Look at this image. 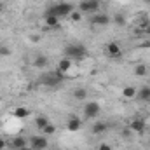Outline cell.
I'll return each instance as SVG.
<instances>
[{"label":"cell","mask_w":150,"mask_h":150,"mask_svg":"<svg viewBox=\"0 0 150 150\" xmlns=\"http://www.w3.org/2000/svg\"><path fill=\"white\" fill-rule=\"evenodd\" d=\"M35 124H37L38 129L42 131V129L49 124V119H47V117H44V115H40V117H37V119H35Z\"/></svg>","instance_id":"21"},{"label":"cell","mask_w":150,"mask_h":150,"mask_svg":"<svg viewBox=\"0 0 150 150\" xmlns=\"http://www.w3.org/2000/svg\"><path fill=\"white\" fill-rule=\"evenodd\" d=\"M145 127H147V124H145V120H143V119H140V117L133 119V120H131V124H129V129H131V131H134V133H138V134H142V133L145 131Z\"/></svg>","instance_id":"7"},{"label":"cell","mask_w":150,"mask_h":150,"mask_svg":"<svg viewBox=\"0 0 150 150\" xmlns=\"http://www.w3.org/2000/svg\"><path fill=\"white\" fill-rule=\"evenodd\" d=\"M42 84L44 86H47V87H58V86H61L63 84V80H65V75L61 74L59 70H56V72H49V74L42 75Z\"/></svg>","instance_id":"3"},{"label":"cell","mask_w":150,"mask_h":150,"mask_svg":"<svg viewBox=\"0 0 150 150\" xmlns=\"http://www.w3.org/2000/svg\"><path fill=\"white\" fill-rule=\"evenodd\" d=\"M101 5V0H80L79 2V11L80 12H86V14H91V12H96Z\"/></svg>","instance_id":"4"},{"label":"cell","mask_w":150,"mask_h":150,"mask_svg":"<svg viewBox=\"0 0 150 150\" xmlns=\"http://www.w3.org/2000/svg\"><path fill=\"white\" fill-rule=\"evenodd\" d=\"M149 103H150V101H149Z\"/></svg>","instance_id":"33"},{"label":"cell","mask_w":150,"mask_h":150,"mask_svg":"<svg viewBox=\"0 0 150 150\" xmlns=\"http://www.w3.org/2000/svg\"><path fill=\"white\" fill-rule=\"evenodd\" d=\"M110 23V16H107V14H98V16H94V18H91V25H94V26H100V25H108Z\"/></svg>","instance_id":"9"},{"label":"cell","mask_w":150,"mask_h":150,"mask_svg":"<svg viewBox=\"0 0 150 150\" xmlns=\"http://www.w3.org/2000/svg\"><path fill=\"white\" fill-rule=\"evenodd\" d=\"M65 54H67V58H70L72 61H82V59L87 56V49H86L82 44H72V45H67Z\"/></svg>","instance_id":"2"},{"label":"cell","mask_w":150,"mask_h":150,"mask_svg":"<svg viewBox=\"0 0 150 150\" xmlns=\"http://www.w3.org/2000/svg\"><path fill=\"white\" fill-rule=\"evenodd\" d=\"M47 138L45 136H33L32 138V150H45L47 149Z\"/></svg>","instance_id":"8"},{"label":"cell","mask_w":150,"mask_h":150,"mask_svg":"<svg viewBox=\"0 0 150 150\" xmlns=\"http://www.w3.org/2000/svg\"><path fill=\"white\" fill-rule=\"evenodd\" d=\"M23 147H26V140L23 136H16L12 140V149H23Z\"/></svg>","instance_id":"19"},{"label":"cell","mask_w":150,"mask_h":150,"mask_svg":"<svg viewBox=\"0 0 150 150\" xmlns=\"http://www.w3.org/2000/svg\"><path fill=\"white\" fill-rule=\"evenodd\" d=\"M74 98L79 100V101H84V100L87 98V91H86L84 87H77V89L74 91Z\"/></svg>","instance_id":"16"},{"label":"cell","mask_w":150,"mask_h":150,"mask_svg":"<svg viewBox=\"0 0 150 150\" xmlns=\"http://www.w3.org/2000/svg\"><path fill=\"white\" fill-rule=\"evenodd\" d=\"M33 2H40V0H33Z\"/></svg>","instance_id":"30"},{"label":"cell","mask_w":150,"mask_h":150,"mask_svg":"<svg viewBox=\"0 0 150 150\" xmlns=\"http://www.w3.org/2000/svg\"><path fill=\"white\" fill-rule=\"evenodd\" d=\"M45 25L49 28H56L59 25V18H56V16H45Z\"/></svg>","instance_id":"18"},{"label":"cell","mask_w":150,"mask_h":150,"mask_svg":"<svg viewBox=\"0 0 150 150\" xmlns=\"http://www.w3.org/2000/svg\"><path fill=\"white\" fill-rule=\"evenodd\" d=\"M47 65H49V59L44 54H38L37 58L33 59V67H37V68H45Z\"/></svg>","instance_id":"14"},{"label":"cell","mask_w":150,"mask_h":150,"mask_svg":"<svg viewBox=\"0 0 150 150\" xmlns=\"http://www.w3.org/2000/svg\"><path fill=\"white\" fill-rule=\"evenodd\" d=\"M42 131H44L45 134H54V133H56V127H54V124H51V122H49V124H47Z\"/></svg>","instance_id":"22"},{"label":"cell","mask_w":150,"mask_h":150,"mask_svg":"<svg viewBox=\"0 0 150 150\" xmlns=\"http://www.w3.org/2000/svg\"><path fill=\"white\" fill-rule=\"evenodd\" d=\"M70 18H72V21H80V19H82V12H80V11H79V12H72V14H70Z\"/></svg>","instance_id":"23"},{"label":"cell","mask_w":150,"mask_h":150,"mask_svg":"<svg viewBox=\"0 0 150 150\" xmlns=\"http://www.w3.org/2000/svg\"><path fill=\"white\" fill-rule=\"evenodd\" d=\"M105 51H107V54L110 58H120V54H122V49H120V45L117 42H108L105 45Z\"/></svg>","instance_id":"6"},{"label":"cell","mask_w":150,"mask_h":150,"mask_svg":"<svg viewBox=\"0 0 150 150\" xmlns=\"http://www.w3.org/2000/svg\"><path fill=\"white\" fill-rule=\"evenodd\" d=\"M142 47H145V49H150V40L143 42V44H142Z\"/></svg>","instance_id":"28"},{"label":"cell","mask_w":150,"mask_h":150,"mask_svg":"<svg viewBox=\"0 0 150 150\" xmlns=\"http://www.w3.org/2000/svg\"><path fill=\"white\" fill-rule=\"evenodd\" d=\"M149 147H150V142H149Z\"/></svg>","instance_id":"31"},{"label":"cell","mask_w":150,"mask_h":150,"mask_svg":"<svg viewBox=\"0 0 150 150\" xmlns=\"http://www.w3.org/2000/svg\"><path fill=\"white\" fill-rule=\"evenodd\" d=\"M5 145H7V143H5V140H4V138H0V150H5Z\"/></svg>","instance_id":"27"},{"label":"cell","mask_w":150,"mask_h":150,"mask_svg":"<svg viewBox=\"0 0 150 150\" xmlns=\"http://www.w3.org/2000/svg\"><path fill=\"white\" fill-rule=\"evenodd\" d=\"M134 75H136V77H145V75H149V67H147V65H136Z\"/></svg>","instance_id":"17"},{"label":"cell","mask_w":150,"mask_h":150,"mask_svg":"<svg viewBox=\"0 0 150 150\" xmlns=\"http://www.w3.org/2000/svg\"><path fill=\"white\" fill-rule=\"evenodd\" d=\"M115 21H117L119 25H124V23H126V19H124V16H122V14H119V16H115Z\"/></svg>","instance_id":"25"},{"label":"cell","mask_w":150,"mask_h":150,"mask_svg":"<svg viewBox=\"0 0 150 150\" xmlns=\"http://www.w3.org/2000/svg\"><path fill=\"white\" fill-rule=\"evenodd\" d=\"M16 117H19V119H26L28 115H30V110L28 108H25V107H18L16 108V112H14Z\"/></svg>","instance_id":"20"},{"label":"cell","mask_w":150,"mask_h":150,"mask_svg":"<svg viewBox=\"0 0 150 150\" xmlns=\"http://www.w3.org/2000/svg\"><path fill=\"white\" fill-rule=\"evenodd\" d=\"M136 98H138V100H142V101H150V87H149V86H145V87L138 89Z\"/></svg>","instance_id":"13"},{"label":"cell","mask_w":150,"mask_h":150,"mask_svg":"<svg viewBox=\"0 0 150 150\" xmlns=\"http://www.w3.org/2000/svg\"><path fill=\"white\" fill-rule=\"evenodd\" d=\"M72 63H74V61H72L70 58H63V59L59 61V65H58V70L65 75L68 70H70V68H72Z\"/></svg>","instance_id":"11"},{"label":"cell","mask_w":150,"mask_h":150,"mask_svg":"<svg viewBox=\"0 0 150 150\" xmlns=\"http://www.w3.org/2000/svg\"><path fill=\"white\" fill-rule=\"evenodd\" d=\"M2 9H4V5H2V4H0V12H2Z\"/></svg>","instance_id":"29"},{"label":"cell","mask_w":150,"mask_h":150,"mask_svg":"<svg viewBox=\"0 0 150 150\" xmlns=\"http://www.w3.org/2000/svg\"><path fill=\"white\" fill-rule=\"evenodd\" d=\"M11 54V49L7 45H0V56H9Z\"/></svg>","instance_id":"24"},{"label":"cell","mask_w":150,"mask_h":150,"mask_svg":"<svg viewBox=\"0 0 150 150\" xmlns=\"http://www.w3.org/2000/svg\"><path fill=\"white\" fill-rule=\"evenodd\" d=\"M136 93H138V89L136 87H133V86H126L124 89H122V94H124V98H136Z\"/></svg>","instance_id":"15"},{"label":"cell","mask_w":150,"mask_h":150,"mask_svg":"<svg viewBox=\"0 0 150 150\" xmlns=\"http://www.w3.org/2000/svg\"><path fill=\"white\" fill-rule=\"evenodd\" d=\"M98 150H112V147H110L108 143H101V145L98 147Z\"/></svg>","instance_id":"26"},{"label":"cell","mask_w":150,"mask_h":150,"mask_svg":"<svg viewBox=\"0 0 150 150\" xmlns=\"http://www.w3.org/2000/svg\"><path fill=\"white\" fill-rule=\"evenodd\" d=\"M74 12V5L70 2H59V4H54L49 7V11L45 12V16H56V18H65V16H70Z\"/></svg>","instance_id":"1"},{"label":"cell","mask_w":150,"mask_h":150,"mask_svg":"<svg viewBox=\"0 0 150 150\" xmlns=\"http://www.w3.org/2000/svg\"><path fill=\"white\" fill-rule=\"evenodd\" d=\"M0 100H2V98H0Z\"/></svg>","instance_id":"32"},{"label":"cell","mask_w":150,"mask_h":150,"mask_svg":"<svg viewBox=\"0 0 150 150\" xmlns=\"http://www.w3.org/2000/svg\"><path fill=\"white\" fill-rule=\"evenodd\" d=\"M107 131H108V124L103 122V120H100V122H96V124L93 126V133H94V134H103V133H107Z\"/></svg>","instance_id":"12"},{"label":"cell","mask_w":150,"mask_h":150,"mask_svg":"<svg viewBox=\"0 0 150 150\" xmlns=\"http://www.w3.org/2000/svg\"><path fill=\"white\" fill-rule=\"evenodd\" d=\"M80 126H82V120H80L79 117H70V119H68V122H67V129H68V131H72V133L79 131V129H80Z\"/></svg>","instance_id":"10"},{"label":"cell","mask_w":150,"mask_h":150,"mask_svg":"<svg viewBox=\"0 0 150 150\" xmlns=\"http://www.w3.org/2000/svg\"><path fill=\"white\" fill-rule=\"evenodd\" d=\"M100 112H101V107H100V103H96V101H89V103H86V107H84V117H87V119L98 117Z\"/></svg>","instance_id":"5"}]
</instances>
